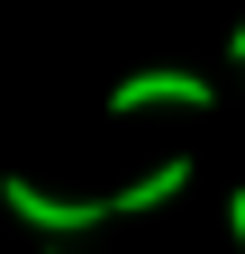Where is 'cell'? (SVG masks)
Instances as JSON below:
<instances>
[{
	"instance_id": "obj_1",
	"label": "cell",
	"mask_w": 245,
	"mask_h": 254,
	"mask_svg": "<svg viewBox=\"0 0 245 254\" xmlns=\"http://www.w3.org/2000/svg\"><path fill=\"white\" fill-rule=\"evenodd\" d=\"M0 209L9 218H27V227H46V236H82V227H100V218H118L109 200H55V190H37V182H0Z\"/></svg>"
},
{
	"instance_id": "obj_2",
	"label": "cell",
	"mask_w": 245,
	"mask_h": 254,
	"mask_svg": "<svg viewBox=\"0 0 245 254\" xmlns=\"http://www.w3.org/2000/svg\"><path fill=\"white\" fill-rule=\"evenodd\" d=\"M218 91H209V73H182V64H155V73H127L109 91V109L118 118H136V109H209Z\"/></svg>"
},
{
	"instance_id": "obj_3",
	"label": "cell",
	"mask_w": 245,
	"mask_h": 254,
	"mask_svg": "<svg viewBox=\"0 0 245 254\" xmlns=\"http://www.w3.org/2000/svg\"><path fill=\"white\" fill-rule=\"evenodd\" d=\"M182 182H191V154H164V164L155 173H145V182H127V190H118V218H145V209H164V200H182Z\"/></svg>"
},
{
	"instance_id": "obj_4",
	"label": "cell",
	"mask_w": 245,
	"mask_h": 254,
	"mask_svg": "<svg viewBox=\"0 0 245 254\" xmlns=\"http://www.w3.org/2000/svg\"><path fill=\"white\" fill-rule=\"evenodd\" d=\"M227 227H236V245H245V182L227 190Z\"/></svg>"
},
{
	"instance_id": "obj_5",
	"label": "cell",
	"mask_w": 245,
	"mask_h": 254,
	"mask_svg": "<svg viewBox=\"0 0 245 254\" xmlns=\"http://www.w3.org/2000/svg\"><path fill=\"white\" fill-rule=\"evenodd\" d=\"M227 55H236V64H245V18H236V37H227Z\"/></svg>"
},
{
	"instance_id": "obj_6",
	"label": "cell",
	"mask_w": 245,
	"mask_h": 254,
	"mask_svg": "<svg viewBox=\"0 0 245 254\" xmlns=\"http://www.w3.org/2000/svg\"><path fill=\"white\" fill-rule=\"evenodd\" d=\"M46 254H64V245H46Z\"/></svg>"
}]
</instances>
